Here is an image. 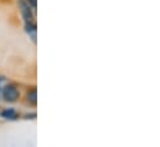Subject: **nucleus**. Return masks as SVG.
Listing matches in <instances>:
<instances>
[{"instance_id": "1", "label": "nucleus", "mask_w": 160, "mask_h": 147, "mask_svg": "<svg viewBox=\"0 0 160 147\" xmlns=\"http://www.w3.org/2000/svg\"><path fill=\"white\" fill-rule=\"evenodd\" d=\"M2 97L6 102L12 103L19 98V90L16 89V87L14 85H6L2 90Z\"/></svg>"}, {"instance_id": "2", "label": "nucleus", "mask_w": 160, "mask_h": 147, "mask_svg": "<svg viewBox=\"0 0 160 147\" xmlns=\"http://www.w3.org/2000/svg\"><path fill=\"white\" fill-rule=\"evenodd\" d=\"M20 6H21V12H22V15H24L26 22H28V21H31V20H32V12H31V10H30V5L26 4L24 0H21V1H20Z\"/></svg>"}, {"instance_id": "3", "label": "nucleus", "mask_w": 160, "mask_h": 147, "mask_svg": "<svg viewBox=\"0 0 160 147\" xmlns=\"http://www.w3.org/2000/svg\"><path fill=\"white\" fill-rule=\"evenodd\" d=\"M26 99H28V102H29L30 104L36 105V103H38V93H36V89H31V90L28 93Z\"/></svg>"}, {"instance_id": "4", "label": "nucleus", "mask_w": 160, "mask_h": 147, "mask_svg": "<svg viewBox=\"0 0 160 147\" xmlns=\"http://www.w3.org/2000/svg\"><path fill=\"white\" fill-rule=\"evenodd\" d=\"M1 116L5 117V119H11V120H14V119L18 117V114H16V111L12 110V109H6V110H4L1 112Z\"/></svg>"}, {"instance_id": "5", "label": "nucleus", "mask_w": 160, "mask_h": 147, "mask_svg": "<svg viewBox=\"0 0 160 147\" xmlns=\"http://www.w3.org/2000/svg\"><path fill=\"white\" fill-rule=\"evenodd\" d=\"M28 4L31 7H36V0H28Z\"/></svg>"}]
</instances>
